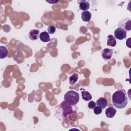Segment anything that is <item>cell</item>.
<instances>
[{"label":"cell","instance_id":"5b68a950","mask_svg":"<svg viewBox=\"0 0 131 131\" xmlns=\"http://www.w3.org/2000/svg\"><path fill=\"white\" fill-rule=\"evenodd\" d=\"M127 32L123 28L118 27L114 31V37L119 40H122L126 38Z\"/></svg>","mask_w":131,"mask_h":131},{"label":"cell","instance_id":"e0dca14e","mask_svg":"<svg viewBox=\"0 0 131 131\" xmlns=\"http://www.w3.org/2000/svg\"><path fill=\"white\" fill-rule=\"evenodd\" d=\"M56 31V28L54 26L50 25L48 28V32L49 34H54L55 32Z\"/></svg>","mask_w":131,"mask_h":131},{"label":"cell","instance_id":"7a4b0ae2","mask_svg":"<svg viewBox=\"0 0 131 131\" xmlns=\"http://www.w3.org/2000/svg\"><path fill=\"white\" fill-rule=\"evenodd\" d=\"M74 110L71 105L66 101H62L59 106L56 107V116L61 119H65L68 115L73 113Z\"/></svg>","mask_w":131,"mask_h":131},{"label":"cell","instance_id":"3957f363","mask_svg":"<svg viewBox=\"0 0 131 131\" xmlns=\"http://www.w3.org/2000/svg\"><path fill=\"white\" fill-rule=\"evenodd\" d=\"M64 101L71 105H75L79 100L78 93L74 91H68L64 96Z\"/></svg>","mask_w":131,"mask_h":131},{"label":"cell","instance_id":"d6986e66","mask_svg":"<svg viewBox=\"0 0 131 131\" xmlns=\"http://www.w3.org/2000/svg\"><path fill=\"white\" fill-rule=\"evenodd\" d=\"M96 106V103L93 100L90 101L88 104V107L90 109H93Z\"/></svg>","mask_w":131,"mask_h":131},{"label":"cell","instance_id":"5bb4252c","mask_svg":"<svg viewBox=\"0 0 131 131\" xmlns=\"http://www.w3.org/2000/svg\"><path fill=\"white\" fill-rule=\"evenodd\" d=\"M8 50L5 46H0V58L1 59L6 57L8 54Z\"/></svg>","mask_w":131,"mask_h":131},{"label":"cell","instance_id":"9a60e30c","mask_svg":"<svg viewBox=\"0 0 131 131\" xmlns=\"http://www.w3.org/2000/svg\"><path fill=\"white\" fill-rule=\"evenodd\" d=\"M81 96L82 98L85 101H89L92 98L91 94L89 92L86 91H82L81 92Z\"/></svg>","mask_w":131,"mask_h":131},{"label":"cell","instance_id":"ffe728a7","mask_svg":"<svg viewBox=\"0 0 131 131\" xmlns=\"http://www.w3.org/2000/svg\"><path fill=\"white\" fill-rule=\"evenodd\" d=\"M47 2L49 3H52V4H55L56 3H57L58 2V1H47Z\"/></svg>","mask_w":131,"mask_h":131},{"label":"cell","instance_id":"ac0fdd59","mask_svg":"<svg viewBox=\"0 0 131 131\" xmlns=\"http://www.w3.org/2000/svg\"><path fill=\"white\" fill-rule=\"evenodd\" d=\"M94 113L96 115H99L102 112V108L99 106H95L94 108Z\"/></svg>","mask_w":131,"mask_h":131},{"label":"cell","instance_id":"4fadbf2b","mask_svg":"<svg viewBox=\"0 0 131 131\" xmlns=\"http://www.w3.org/2000/svg\"><path fill=\"white\" fill-rule=\"evenodd\" d=\"M116 43H117V42L115 37L112 34L108 35L107 36V45L111 47H115L116 46Z\"/></svg>","mask_w":131,"mask_h":131},{"label":"cell","instance_id":"8fae6325","mask_svg":"<svg viewBox=\"0 0 131 131\" xmlns=\"http://www.w3.org/2000/svg\"><path fill=\"white\" fill-rule=\"evenodd\" d=\"M91 13L88 11H83L81 13V18L84 22H89L91 19Z\"/></svg>","mask_w":131,"mask_h":131},{"label":"cell","instance_id":"30bf717a","mask_svg":"<svg viewBox=\"0 0 131 131\" xmlns=\"http://www.w3.org/2000/svg\"><path fill=\"white\" fill-rule=\"evenodd\" d=\"M78 3H79V9L85 11H87L90 8V4L88 2L85 1H78Z\"/></svg>","mask_w":131,"mask_h":131},{"label":"cell","instance_id":"52a82bcc","mask_svg":"<svg viewBox=\"0 0 131 131\" xmlns=\"http://www.w3.org/2000/svg\"><path fill=\"white\" fill-rule=\"evenodd\" d=\"M96 104L98 106H99L102 109H103V108H105L107 106L108 103H107V101L105 98L100 97L97 100Z\"/></svg>","mask_w":131,"mask_h":131},{"label":"cell","instance_id":"8992f818","mask_svg":"<svg viewBox=\"0 0 131 131\" xmlns=\"http://www.w3.org/2000/svg\"><path fill=\"white\" fill-rule=\"evenodd\" d=\"M113 53L112 49L109 48H105L101 52V56L105 60H109L111 58Z\"/></svg>","mask_w":131,"mask_h":131},{"label":"cell","instance_id":"277c9868","mask_svg":"<svg viewBox=\"0 0 131 131\" xmlns=\"http://www.w3.org/2000/svg\"><path fill=\"white\" fill-rule=\"evenodd\" d=\"M118 26L124 29L126 31H129L131 30V19L129 18H125L121 20Z\"/></svg>","mask_w":131,"mask_h":131},{"label":"cell","instance_id":"7c38bea8","mask_svg":"<svg viewBox=\"0 0 131 131\" xmlns=\"http://www.w3.org/2000/svg\"><path fill=\"white\" fill-rule=\"evenodd\" d=\"M39 38L40 40L43 42H47L50 40L49 34L45 31L42 32L39 35Z\"/></svg>","mask_w":131,"mask_h":131},{"label":"cell","instance_id":"ba28073f","mask_svg":"<svg viewBox=\"0 0 131 131\" xmlns=\"http://www.w3.org/2000/svg\"><path fill=\"white\" fill-rule=\"evenodd\" d=\"M39 31L38 30H31L29 33V38L32 40H37L39 37Z\"/></svg>","mask_w":131,"mask_h":131},{"label":"cell","instance_id":"6da1fadb","mask_svg":"<svg viewBox=\"0 0 131 131\" xmlns=\"http://www.w3.org/2000/svg\"><path fill=\"white\" fill-rule=\"evenodd\" d=\"M112 102L116 108L122 109L127 105L128 97L124 89H120L116 91L112 95Z\"/></svg>","mask_w":131,"mask_h":131},{"label":"cell","instance_id":"9c48e42d","mask_svg":"<svg viewBox=\"0 0 131 131\" xmlns=\"http://www.w3.org/2000/svg\"><path fill=\"white\" fill-rule=\"evenodd\" d=\"M117 112V110L115 109L114 107H109L105 111V114L106 116L108 118H113L116 115Z\"/></svg>","mask_w":131,"mask_h":131},{"label":"cell","instance_id":"2e32d148","mask_svg":"<svg viewBox=\"0 0 131 131\" xmlns=\"http://www.w3.org/2000/svg\"><path fill=\"white\" fill-rule=\"evenodd\" d=\"M78 76L76 73H74L69 77V83L71 85H74L77 81Z\"/></svg>","mask_w":131,"mask_h":131}]
</instances>
